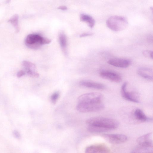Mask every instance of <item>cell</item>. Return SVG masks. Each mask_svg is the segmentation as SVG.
I'll list each match as a JSON object with an SVG mask.
<instances>
[{"instance_id":"44dd1931","label":"cell","mask_w":153,"mask_h":153,"mask_svg":"<svg viewBox=\"0 0 153 153\" xmlns=\"http://www.w3.org/2000/svg\"><path fill=\"white\" fill-rule=\"evenodd\" d=\"M142 53L145 56L150 58L152 59L153 58V52L152 51L148 50L143 51Z\"/></svg>"},{"instance_id":"8992f818","label":"cell","mask_w":153,"mask_h":153,"mask_svg":"<svg viewBox=\"0 0 153 153\" xmlns=\"http://www.w3.org/2000/svg\"><path fill=\"white\" fill-rule=\"evenodd\" d=\"M127 83L124 82L122 85L121 89V94L122 97L125 99L131 102L138 103L140 101L139 97L137 93L134 92H129L126 89Z\"/></svg>"},{"instance_id":"d6986e66","label":"cell","mask_w":153,"mask_h":153,"mask_svg":"<svg viewBox=\"0 0 153 153\" xmlns=\"http://www.w3.org/2000/svg\"><path fill=\"white\" fill-rule=\"evenodd\" d=\"M87 129L89 132L94 133H101L109 131L106 128L94 126H88Z\"/></svg>"},{"instance_id":"d4e9b609","label":"cell","mask_w":153,"mask_h":153,"mask_svg":"<svg viewBox=\"0 0 153 153\" xmlns=\"http://www.w3.org/2000/svg\"><path fill=\"white\" fill-rule=\"evenodd\" d=\"M58 9L62 10H67V7L65 6L62 5L59 7Z\"/></svg>"},{"instance_id":"ac0fdd59","label":"cell","mask_w":153,"mask_h":153,"mask_svg":"<svg viewBox=\"0 0 153 153\" xmlns=\"http://www.w3.org/2000/svg\"><path fill=\"white\" fill-rule=\"evenodd\" d=\"M18 20V15L17 14H15L12 16L8 21L13 25L16 32H18L19 31Z\"/></svg>"},{"instance_id":"5b68a950","label":"cell","mask_w":153,"mask_h":153,"mask_svg":"<svg viewBox=\"0 0 153 153\" xmlns=\"http://www.w3.org/2000/svg\"><path fill=\"white\" fill-rule=\"evenodd\" d=\"M102 94L99 92H91L83 94L78 98V103H95L102 102Z\"/></svg>"},{"instance_id":"4fadbf2b","label":"cell","mask_w":153,"mask_h":153,"mask_svg":"<svg viewBox=\"0 0 153 153\" xmlns=\"http://www.w3.org/2000/svg\"><path fill=\"white\" fill-rule=\"evenodd\" d=\"M137 73L140 76L147 80H153V71L150 68L145 67L140 68L137 70Z\"/></svg>"},{"instance_id":"6da1fadb","label":"cell","mask_w":153,"mask_h":153,"mask_svg":"<svg viewBox=\"0 0 153 153\" xmlns=\"http://www.w3.org/2000/svg\"><path fill=\"white\" fill-rule=\"evenodd\" d=\"M86 123L88 126H98L109 131L117 128L119 124L115 119L100 117L90 118L86 120Z\"/></svg>"},{"instance_id":"9a60e30c","label":"cell","mask_w":153,"mask_h":153,"mask_svg":"<svg viewBox=\"0 0 153 153\" xmlns=\"http://www.w3.org/2000/svg\"><path fill=\"white\" fill-rule=\"evenodd\" d=\"M134 115L136 120L141 122H144L150 120L143 111L139 108L136 109L134 112Z\"/></svg>"},{"instance_id":"52a82bcc","label":"cell","mask_w":153,"mask_h":153,"mask_svg":"<svg viewBox=\"0 0 153 153\" xmlns=\"http://www.w3.org/2000/svg\"><path fill=\"white\" fill-rule=\"evenodd\" d=\"M102 137L110 143L118 144L126 142L128 140L125 135L120 134H106L102 135Z\"/></svg>"},{"instance_id":"8fae6325","label":"cell","mask_w":153,"mask_h":153,"mask_svg":"<svg viewBox=\"0 0 153 153\" xmlns=\"http://www.w3.org/2000/svg\"><path fill=\"white\" fill-rule=\"evenodd\" d=\"M107 62L111 65L121 68H127L131 64V61L129 59L119 58L111 59Z\"/></svg>"},{"instance_id":"9c48e42d","label":"cell","mask_w":153,"mask_h":153,"mask_svg":"<svg viewBox=\"0 0 153 153\" xmlns=\"http://www.w3.org/2000/svg\"><path fill=\"white\" fill-rule=\"evenodd\" d=\"M139 145L142 148H148L152 146V133L150 132L139 137L137 140Z\"/></svg>"},{"instance_id":"5bb4252c","label":"cell","mask_w":153,"mask_h":153,"mask_svg":"<svg viewBox=\"0 0 153 153\" xmlns=\"http://www.w3.org/2000/svg\"><path fill=\"white\" fill-rule=\"evenodd\" d=\"M59 41L61 47L65 54L67 53V41L66 36L63 32L60 33L59 35Z\"/></svg>"},{"instance_id":"277c9868","label":"cell","mask_w":153,"mask_h":153,"mask_svg":"<svg viewBox=\"0 0 153 153\" xmlns=\"http://www.w3.org/2000/svg\"><path fill=\"white\" fill-rule=\"evenodd\" d=\"M104 107L102 102L95 103H78L76 109L81 112H95L100 111Z\"/></svg>"},{"instance_id":"7c38bea8","label":"cell","mask_w":153,"mask_h":153,"mask_svg":"<svg viewBox=\"0 0 153 153\" xmlns=\"http://www.w3.org/2000/svg\"><path fill=\"white\" fill-rule=\"evenodd\" d=\"M79 84L84 87L98 90H103L105 88V85L102 83L89 80H82Z\"/></svg>"},{"instance_id":"ba28073f","label":"cell","mask_w":153,"mask_h":153,"mask_svg":"<svg viewBox=\"0 0 153 153\" xmlns=\"http://www.w3.org/2000/svg\"><path fill=\"white\" fill-rule=\"evenodd\" d=\"M85 153H110L111 150L107 146L102 144H97L87 147Z\"/></svg>"},{"instance_id":"7a4b0ae2","label":"cell","mask_w":153,"mask_h":153,"mask_svg":"<svg viewBox=\"0 0 153 153\" xmlns=\"http://www.w3.org/2000/svg\"><path fill=\"white\" fill-rule=\"evenodd\" d=\"M51 42V40L49 39L36 33L31 34L27 35L25 41L27 46L34 49H37L41 45L48 44Z\"/></svg>"},{"instance_id":"603a6c76","label":"cell","mask_w":153,"mask_h":153,"mask_svg":"<svg viewBox=\"0 0 153 153\" xmlns=\"http://www.w3.org/2000/svg\"><path fill=\"white\" fill-rule=\"evenodd\" d=\"M13 134L14 136L17 138H19L20 137V134L19 132L16 130L13 131Z\"/></svg>"},{"instance_id":"2e32d148","label":"cell","mask_w":153,"mask_h":153,"mask_svg":"<svg viewBox=\"0 0 153 153\" xmlns=\"http://www.w3.org/2000/svg\"><path fill=\"white\" fill-rule=\"evenodd\" d=\"M80 18L81 21L86 23L90 28H92L94 27L95 21L91 16L85 14H82L80 15Z\"/></svg>"},{"instance_id":"30bf717a","label":"cell","mask_w":153,"mask_h":153,"mask_svg":"<svg viewBox=\"0 0 153 153\" xmlns=\"http://www.w3.org/2000/svg\"><path fill=\"white\" fill-rule=\"evenodd\" d=\"M100 76L102 78L117 83L120 82L122 77L118 74L109 71H102L99 73Z\"/></svg>"},{"instance_id":"cb8c5ba5","label":"cell","mask_w":153,"mask_h":153,"mask_svg":"<svg viewBox=\"0 0 153 153\" xmlns=\"http://www.w3.org/2000/svg\"><path fill=\"white\" fill-rule=\"evenodd\" d=\"M93 33H83L80 35V37H81L87 36H90L92 35Z\"/></svg>"},{"instance_id":"e0dca14e","label":"cell","mask_w":153,"mask_h":153,"mask_svg":"<svg viewBox=\"0 0 153 153\" xmlns=\"http://www.w3.org/2000/svg\"><path fill=\"white\" fill-rule=\"evenodd\" d=\"M22 65L26 73L28 72H36V68L35 65L32 63L27 61H24L22 62Z\"/></svg>"},{"instance_id":"484cf974","label":"cell","mask_w":153,"mask_h":153,"mask_svg":"<svg viewBox=\"0 0 153 153\" xmlns=\"http://www.w3.org/2000/svg\"><path fill=\"white\" fill-rule=\"evenodd\" d=\"M152 153V152H148V153Z\"/></svg>"},{"instance_id":"7402d4cb","label":"cell","mask_w":153,"mask_h":153,"mask_svg":"<svg viewBox=\"0 0 153 153\" xmlns=\"http://www.w3.org/2000/svg\"><path fill=\"white\" fill-rule=\"evenodd\" d=\"M25 73L23 70H21L17 73V77L19 78L25 75Z\"/></svg>"},{"instance_id":"3957f363","label":"cell","mask_w":153,"mask_h":153,"mask_svg":"<svg viewBox=\"0 0 153 153\" xmlns=\"http://www.w3.org/2000/svg\"><path fill=\"white\" fill-rule=\"evenodd\" d=\"M107 26L111 30L119 31L125 29L128 25L126 19L124 17L114 16L109 17L106 21Z\"/></svg>"},{"instance_id":"ffe728a7","label":"cell","mask_w":153,"mask_h":153,"mask_svg":"<svg viewBox=\"0 0 153 153\" xmlns=\"http://www.w3.org/2000/svg\"><path fill=\"white\" fill-rule=\"evenodd\" d=\"M59 95V93L58 91H56L53 93L51 96V100L52 103H56L58 100Z\"/></svg>"}]
</instances>
